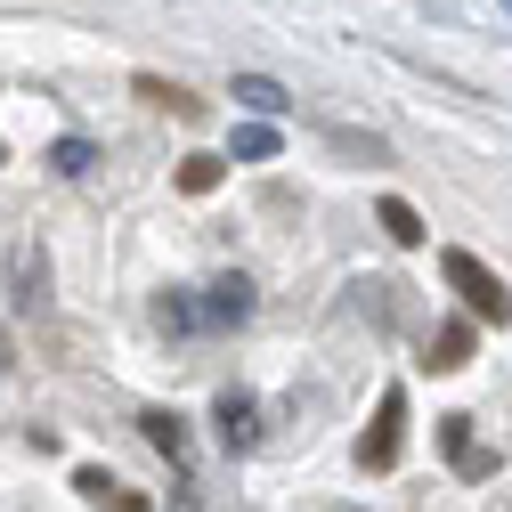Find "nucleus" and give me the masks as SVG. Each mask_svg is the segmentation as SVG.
<instances>
[{"label": "nucleus", "instance_id": "4", "mask_svg": "<svg viewBox=\"0 0 512 512\" xmlns=\"http://www.w3.org/2000/svg\"><path fill=\"white\" fill-rule=\"evenodd\" d=\"M212 415H220V439L236 447V456H244L252 439H261V407H252L244 391H220V407H212Z\"/></svg>", "mask_w": 512, "mask_h": 512}, {"label": "nucleus", "instance_id": "14", "mask_svg": "<svg viewBox=\"0 0 512 512\" xmlns=\"http://www.w3.org/2000/svg\"><path fill=\"white\" fill-rule=\"evenodd\" d=\"M342 155H358V163H391V147H382V139H366V131H326Z\"/></svg>", "mask_w": 512, "mask_h": 512}, {"label": "nucleus", "instance_id": "16", "mask_svg": "<svg viewBox=\"0 0 512 512\" xmlns=\"http://www.w3.org/2000/svg\"><path fill=\"white\" fill-rule=\"evenodd\" d=\"M456 464H464V480H488V472H496V447H464Z\"/></svg>", "mask_w": 512, "mask_h": 512}, {"label": "nucleus", "instance_id": "18", "mask_svg": "<svg viewBox=\"0 0 512 512\" xmlns=\"http://www.w3.org/2000/svg\"><path fill=\"white\" fill-rule=\"evenodd\" d=\"M0 374H9V334H0Z\"/></svg>", "mask_w": 512, "mask_h": 512}, {"label": "nucleus", "instance_id": "13", "mask_svg": "<svg viewBox=\"0 0 512 512\" xmlns=\"http://www.w3.org/2000/svg\"><path fill=\"white\" fill-rule=\"evenodd\" d=\"M49 171L82 179V171H90V139H57V147H49Z\"/></svg>", "mask_w": 512, "mask_h": 512}, {"label": "nucleus", "instance_id": "8", "mask_svg": "<svg viewBox=\"0 0 512 512\" xmlns=\"http://www.w3.org/2000/svg\"><path fill=\"white\" fill-rule=\"evenodd\" d=\"M236 106H252V114H285V106H293V90H285V82H269V74H236Z\"/></svg>", "mask_w": 512, "mask_h": 512}, {"label": "nucleus", "instance_id": "15", "mask_svg": "<svg viewBox=\"0 0 512 512\" xmlns=\"http://www.w3.org/2000/svg\"><path fill=\"white\" fill-rule=\"evenodd\" d=\"M439 439H447V456H464V447H472V415H447Z\"/></svg>", "mask_w": 512, "mask_h": 512}, {"label": "nucleus", "instance_id": "7", "mask_svg": "<svg viewBox=\"0 0 512 512\" xmlns=\"http://www.w3.org/2000/svg\"><path fill=\"white\" fill-rule=\"evenodd\" d=\"M431 366H447V374H456V366H472V326H464V317L431 326Z\"/></svg>", "mask_w": 512, "mask_h": 512}, {"label": "nucleus", "instance_id": "2", "mask_svg": "<svg viewBox=\"0 0 512 512\" xmlns=\"http://www.w3.org/2000/svg\"><path fill=\"white\" fill-rule=\"evenodd\" d=\"M399 447H407V391L391 382V391H382V407H374V423H366V439H358V464H366V472H391Z\"/></svg>", "mask_w": 512, "mask_h": 512}, {"label": "nucleus", "instance_id": "9", "mask_svg": "<svg viewBox=\"0 0 512 512\" xmlns=\"http://www.w3.org/2000/svg\"><path fill=\"white\" fill-rule=\"evenodd\" d=\"M139 431H147V447H163L171 464H187V423H179V415H163V407H147V415H139Z\"/></svg>", "mask_w": 512, "mask_h": 512}, {"label": "nucleus", "instance_id": "17", "mask_svg": "<svg viewBox=\"0 0 512 512\" xmlns=\"http://www.w3.org/2000/svg\"><path fill=\"white\" fill-rule=\"evenodd\" d=\"M98 504H106V512H155V504H147V496H131V488H122V480H114V488H106V496H98Z\"/></svg>", "mask_w": 512, "mask_h": 512}, {"label": "nucleus", "instance_id": "10", "mask_svg": "<svg viewBox=\"0 0 512 512\" xmlns=\"http://www.w3.org/2000/svg\"><path fill=\"white\" fill-rule=\"evenodd\" d=\"M131 90H139V98H147V106H171V114H204V106H196V98H187V90H179V82H163V74H139V82H131Z\"/></svg>", "mask_w": 512, "mask_h": 512}, {"label": "nucleus", "instance_id": "6", "mask_svg": "<svg viewBox=\"0 0 512 512\" xmlns=\"http://www.w3.org/2000/svg\"><path fill=\"white\" fill-rule=\"evenodd\" d=\"M374 220H382V236H391V244H407V252L431 236V228H423V212H415L407 196H382V204H374Z\"/></svg>", "mask_w": 512, "mask_h": 512}, {"label": "nucleus", "instance_id": "12", "mask_svg": "<svg viewBox=\"0 0 512 512\" xmlns=\"http://www.w3.org/2000/svg\"><path fill=\"white\" fill-rule=\"evenodd\" d=\"M236 155H244V163H269V155H277V131H269V122H244V131H236Z\"/></svg>", "mask_w": 512, "mask_h": 512}, {"label": "nucleus", "instance_id": "1", "mask_svg": "<svg viewBox=\"0 0 512 512\" xmlns=\"http://www.w3.org/2000/svg\"><path fill=\"white\" fill-rule=\"evenodd\" d=\"M439 277H447V293H456V301L480 317V326H504V317H512V293H504V277H496L488 261H472L464 244H447V252H439Z\"/></svg>", "mask_w": 512, "mask_h": 512}, {"label": "nucleus", "instance_id": "3", "mask_svg": "<svg viewBox=\"0 0 512 512\" xmlns=\"http://www.w3.org/2000/svg\"><path fill=\"white\" fill-rule=\"evenodd\" d=\"M9 309H17V317L49 309V252H41V244H17V252H9Z\"/></svg>", "mask_w": 512, "mask_h": 512}, {"label": "nucleus", "instance_id": "11", "mask_svg": "<svg viewBox=\"0 0 512 512\" xmlns=\"http://www.w3.org/2000/svg\"><path fill=\"white\" fill-rule=\"evenodd\" d=\"M220 187V155H187L179 163V196H212Z\"/></svg>", "mask_w": 512, "mask_h": 512}, {"label": "nucleus", "instance_id": "5", "mask_svg": "<svg viewBox=\"0 0 512 512\" xmlns=\"http://www.w3.org/2000/svg\"><path fill=\"white\" fill-rule=\"evenodd\" d=\"M204 317H212V326H244V317H252V285H244V277L204 285Z\"/></svg>", "mask_w": 512, "mask_h": 512}]
</instances>
